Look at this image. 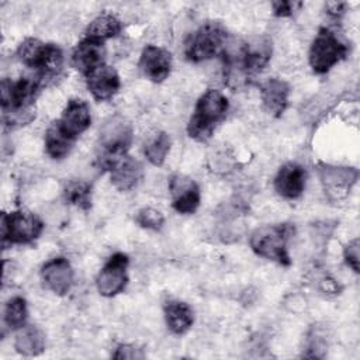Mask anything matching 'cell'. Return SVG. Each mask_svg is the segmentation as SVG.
<instances>
[{
  "instance_id": "obj_28",
  "label": "cell",
  "mask_w": 360,
  "mask_h": 360,
  "mask_svg": "<svg viewBox=\"0 0 360 360\" xmlns=\"http://www.w3.org/2000/svg\"><path fill=\"white\" fill-rule=\"evenodd\" d=\"M35 118L34 108L1 110V122L4 128H17L30 124Z\"/></svg>"
},
{
  "instance_id": "obj_20",
  "label": "cell",
  "mask_w": 360,
  "mask_h": 360,
  "mask_svg": "<svg viewBox=\"0 0 360 360\" xmlns=\"http://www.w3.org/2000/svg\"><path fill=\"white\" fill-rule=\"evenodd\" d=\"M63 70V51L56 44H46L35 68V76L44 86L53 82Z\"/></svg>"
},
{
  "instance_id": "obj_2",
  "label": "cell",
  "mask_w": 360,
  "mask_h": 360,
  "mask_svg": "<svg viewBox=\"0 0 360 360\" xmlns=\"http://www.w3.org/2000/svg\"><path fill=\"white\" fill-rule=\"evenodd\" d=\"M292 235L294 226L291 224H267L253 229L249 245L257 256L277 262L281 266H290L288 242Z\"/></svg>"
},
{
  "instance_id": "obj_14",
  "label": "cell",
  "mask_w": 360,
  "mask_h": 360,
  "mask_svg": "<svg viewBox=\"0 0 360 360\" xmlns=\"http://www.w3.org/2000/svg\"><path fill=\"white\" fill-rule=\"evenodd\" d=\"M86 84L90 94L97 101H105L117 94L121 86V80L117 70L112 66L104 63L86 76Z\"/></svg>"
},
{
  "instance_id": "obj_34",
  "label": "cell",
  "mask_w": 360,
  "mask_h": 360,
  "mask_svg": "<svg viewBox=\"0 0 360 360\" xmlns=\"http://www.w3.org/2000/svg\"><path fill=\"white\" fill-rule=\"evenodd\" d=\"M322 290L326 292H332V294H336L339 291L335 280H330V278H326L322 281Z\"/></svg>"
},
{
  "instance_id": "obj_31",
  "label": "cell",
  "mask_w": 360,
  "mask_h": 360,
  "mask_svg": "<svg viewBox=\"0 0 360 360\" xmlns=\"http://www.w3.org/2000/svg\"><path fill=\"white\" fill-rule=\"evenodd\" d=\"M302 3L300 1H285V0H278L271 3L273 14L276 17H291L295 11L301 8Z\"/></svg>"
},
{
  "instance_id": "obj_19",
  "label": "cell",
  "mask_w": 360,
  "mask_h": 360,
  "mask_svg": "<svg viewBox=\"0 0 360 360\" xmlns=\"http://www.w3.org/2000/svg\"><path fill=\"white\" fill-rule=\"evenodd\" d=\"M167 329L174 335H184L193 326L194 312L191 307L180 300H167L163 305Z\"/></svg>"
},
{
  "instance_id": "obj_6",
  "label": "cell",
  "mask_w": 360,
  "mask_h": 360,
  "mask_svg": "<svg viewBox=\"0 0 360 360\" xmlns=\"http://www.w3.org/2000/svg\"><path fill=\"white\" fill-rule=\"evenodd\" d=\"M1 242L8 245H27L39 238L44 231V222L38 215L27 210H15L10 214H1Z\"/></svg>"
},
{
  "instance_id": "obj_10",
  "label": "cell",
  "mask_w": 360,
  "mask_h": 360,
  "mask_svg": "<svg viewBox=\"0 0 360 360\" xmlns=\"http://www.w3.org/2000/svg\"><path fill=\"white\" fill-rule=\"evenodd\" d=\"M169 194L172 200V207L179 214H194L200 207V187L190 176L180 173L173 174L169 179Z\"/></svg>"
},
{
  "instance_id": "obj_5",
  "label": "cell",
  "mask_w": 360,
  "mask_h": 360,
  "mask_svg": "<svg viewBox=\"0 0 360 360\" xmlns=\"http://www.w3.org/2000/svg\"><path fill=\"white\" fill-rule=\"evenodd\" d=\"M347 52V44H345L333 30L322 27L311 44L308 60L315 73L323 75L345 59Z\"/></svg>"
},
{
  "instance_id": "obj_29",
  "label": "cell",
  "mask_w": 360,
  "mask_h": 360,
  "mask_svg": "<svg viewBox=\"0 0 360 360\" xmlns=\"http://www.w3.org/2000/svg\"><path fill=\"white\" fill-rule=\"evenodd\" d=\"M135 221L139 226L150 231H160L165 225V217L159 210L152 207H143L136 212Z\"/></svg>"
},
{
  "instance_id": "obj_9",
  "label": "cell",
  "mask_w": 360,
  "mask_h": 360,
  "mask_svg": "<svg viewBox=\"0 0 360 360\" xmlns=\"http://www.w3.org/2000/svg\"><path fill=\"white\" fill-rule=\"evenodd\" d=\"M128 256L121 252H117L107 259L96 277L97 291L103 297H115L117 294L124 291L128 283Z\"/></svg>"
},
{
  "instance_id": "obj_24",
  "label": "cell",
  "mask_w": 360,
  "mask_h": 360,
  "mask_svg": "<svg viewBox=\"0 0 360 360\" xmlns=\"http://www.w3.org/2000/svg\"><path fill=\"white\" fill-rule=\"evenodd\" d=\"M63 198L68 204L89 211L91 208V186L83 180H69L63 187Z\"/></svg>"
},
{
  "instance_id": "obj_11",
  "label": "cell",
  "mask_w": 360,
  "mask_h": 360,
  "mask_svg": "<svg viewBox=\"0 0 360 360\" xmlns=\"http://www.w3.org/2000/svg\"><path fill=\"white\" fill-rule=\"evenodd\" d=\"M41 280L45 288L56 295H65L73 285L75 273L66 257L58 256L41 267Z\"/></svg>"
},
{
  "instance_id": "obj_3",
  "label": "cell",
  "mask_w": 360,
  "mask_h": 360,
  "mask_svg": "<svg viewBox=\"0 0 360 360\" xmlns=\"http://www.w3.org/2000/svg\"><path fill=\"white\" fill-rule=\"evenodd\" d=\"M132 127L121 115L110 117L100 128L97 141V162L103 170L128 153L132 143Z\"/></svg>"
},
{
  "instance_id": "obj_25",
  "label": "cell",
  "mask_w": 360,
  "mask_h": 360,
  "mask_svg": "<svg viewBox=\"0 0 360 360\" xmlns=\"http://www.w3.org/2000/svg\"><path fill=\"white\" fill-rule=\"evenodd\" d=\"M170 145H172V141L169 134L165 131H158L145 143V148H143L145 158L153 166H162L167 158Z\"/></svg>"
},
{
  "instance_id": "obj_12",
  "label": "cell",
  "mask_w": 360,
  "mask_h": 360,
  "mask_svg": "<svg viewBox=\"0 0 360 360\" xmlns=\"http://www.w3.org/2000/svg\"><path fill=\"white\" fill-rule=\"evenodd\" d=\"M138 66L146 79L153 83H160L170 75L172 55L162 46L146 45L142 49Z\"/></svg>"
},
{
  "instance_id": "obj_26",
  "label": "cell",
  "mask_w": 360,
  "mask_h": 360,
  "mask_svg": "<svg viewBox=\"0 0 360 360\" xmlns=\"http://www.w3.org/2000/svg\"><path fill=\"white\" fill-rule=\"evenodd\" d=\"M27 319H28L27 301L20 295L11 297L4 307V312H3L4 325L11 330H18L24 325H27Z\"/></svg>"
},
{
  "instance_id": "obj_18",
  "label": "cell",
  "mask_w": 360,
  "mask_h": 360,
  "mask_svg": "<svg viewBox=\"0 0 360 360\" xmlns=\"http://www.w3.org/2000/svg\"><path fill=\"white\" fill-rule=\"evenodd\" d=\"M290 84L281 79L270 77L260 86V97L263 108L273 117L278 118L288 107Z\"/></svg>"
},
{
  "instance_id": "obj_16",
  "label": "cell",
  "mask_w": 360,
  "mask_h": 360,
  "mask_svg": "<svg viewBox=\"0 0 360 360\" xmlns=\"http://www.w3.org/2000/svg\"><path fill=\"white\" fill-rule=\"evenodd\" d=\"M105 48L104 42L84 37L72 52V65L84 76L104 65Z\"/></svg>"
},
{
  "instance_id": "obj_32",
  "label": "cell",
  "mask_w": 360,
  "mask_h": 360,
  "mask_svg": "<svg viewBox=\"0 0 360 360\" xmlns=\"http://www.w3.org/2000/svg\"><path fill=\"white\" fill-rule=\"evenodd\" d=\"M114 359H143L145 354L142 349H138L134 345H118L112 353Z\"/></svg>"
},
{
  "instance_id": "obj_13",
  "label": "cell",
  "mask_w": 360,
  "mask_h": 360,
  "mask_svg": "<svg viewBox=\"0 0 360 360\" xmlns=\"http://www.w3.org/2000/svg\"><path fill=\"white\" fill-rule=\"evenodd\" d=\"M307 172L295 162L283 165L274 177V190L285 200L298 198L305 188Z\"/></svg>"
},
{
  "instance_id": "obj_4",
  "label": "cell",
  "mask_w": 360,
  "mask_h": 360,
  "mask_svg": "<svg viewBox=\"0 0 360 360\" xmlns=\"http://www.w3.org/2000/svg\"><path fill=\"white\" fill-rule=\"evenodd\" d=\"M228 45V32L218 21H205L188 34L184 42V55L198 63L222 55Z\"/></svg>"
},
{
  "instance_id": "obj_27",
  "label": "cell",
  "mask_w": 360,
  "mask_h": 360,
  "mask_svg": "<svg viewBox=\"0 0 360 360\" xmlns=\"http://www.w3.org/2000/svg\"><path fill=\"white\" fill-rule=\"evenodd\" d=\"M45 42H42L41 39L38 38H25L17 48V58L20 59L21 63H24L25 66L31 68L35 70L41 56H42V52L45 49Z\"/></svg>"
},
{
  "instance_id": "obj_23",
  "label": "cell",
  "mask_w": 360,
  "mask_h": 360,
  "mask_svg": "<svg viewBox=\"0 0 360 360\" xmlns=\"http://www.w3.org/2000/svg\"><path fill=\"white\" fill-rule=\"evenodd\" d=\"M122 30L121 21L110 13H103L97 15L86 28V37L104 42L105 39L117 37Z\"/></svg>"
},
{
  "instance_id": "obj_8",
  "label": "cell",
  "mask_w": 360,
  "mask_h": 360,
  "mask_svg": "<svg viewBox=\"0 0 360 360\" xmlns=\"http://www.w3.org/2000/svg\"><path fill=\"white\" fill-rule=\"evenodd\" d=\"M318 176L326 197L332 201H340L350 194L359 179V172L354 167L319 163Z\"/></svg>"
},
{
  "instance_id": "obj_15",
  "label": "cell",
  "mask_w": 360,
  "mask_h": 360,
  "mask_svg": "<svg viewBox=\"0 0 360 360\" xmlns=\"http://www.w3.org/2000/svg\"><path fill=\"white\" fill-rule=\"evenodd\" d=\"M112 186L120 191L135 188L143 177L142 163L128 153L117 159L108 169Z\"/></svg>"
},
{
  "instance_id": "obj_21",
  "label": "cell",
  "mask_w": 360,
  "mask_h": 360,
  "mask_svg": "<svg viewBox=\"0 0 360 360\" xmlns=\"http://www.w3.org/2000/svg\"><path fill=\"white\" fill-rule=\"evenodd\" d=\"M75 141L76 139L70 138L62 129L58 120L52 121L45 131V138H44L45 152L49 158H52L55 160H62L70 153Z\"/></svg>"
},
{
  "instance_id": "obj_17",
  "label": "cell",
  "mask_w": 360,
  "mask_h": 360,
  "mask_svg": "<svg viewBox=\"0 0 360 360\" xmlns=\"http://www.w3.org/2000/svg\"><path fill=\"white\" fill-rule=\"evenodd\" d=\"M58 121L70 138L77 139L91 124L90 107L82 98H70Z\"/></svg>"
},
{
  "instance_id": "obj_22",
  "label": "cell",
  "mask_w": 360,
  "mask_h": 360,
  "mask_svg": "<svg viewBox=\"0 0 360 360\" xmlns=\"http://www.w3.org/2000/svg\"><path fill=\"white\" fill-rule=\"evenodd\" d=\"M14 347L22 356H38L45 350V335L35 325H24L15 333Z\"/></svg>"
},
{
  "instance_id": "obj_7",
  "label": "cell",
  "mask_w": 360,
  "mask_h": 360,
  "mask_svg": "<svg viewBox=\"0 0 360 360\" xmlns=\"http://www.w3.org/2000/svg\"><path fill=\"white\" fill-rule=\"evenodd\" d=\"M44 84L37 76H22L13 82L3 79L0 90L1 110L34 108V103Z\"/></svg>"
},
{
  "instance_id": "obj_33",
  "label": "cell",
  "mask_w": 360,
  "mask_h": 360,
  "mask_svg": "<svg viewBox=\"0 0 360 360\" xmlns=\"http://www.w3.org/2000/svg\"><path fill=\"white\" fill-rule=\"evenodd\" d=\"M346 7H347V4L343 1H333V3H326L325 10L330 18L340 20V17L346 13Z\"/></svg>"
},
{
  "instance_id": "obj_1",
  "label": "cell",
  "mask_w": 360,
  "mask_h": 360,
  "mask_svg": "<svg viewBox=\"0 0 360 360\" xmlns=\"http://www.w3.org/2000/svg\"><path fill=\"white\" fill-rule=\"evenodd\" d=\"M229 110V101L219 90L208 89L197 100L193 115L187 124L190 138L205 142L211 138L212 131L221 122Z\"/></svg>"
},
{
  "instance_id": "obj_30",
  "label": "cell",
  "mask_w": 360,
  "mask_h": 360,
  "mask_svg": "<svg viewBox=\"0 0 360 360\" xmlns=\"http://www.w3.org/2000/svg\"><path fill=\"white\" fill-rule=\"evenodd\" d=\"M360 242H359V238H354L352 240H349V243L345 246L343 249V257H345V262L346 264L354 271V273H359V257H360Z\"/></svg>"
}]
</instances>
